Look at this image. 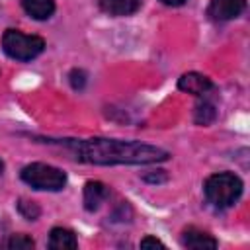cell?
I'll return each instance as SVG.
<instances>
[{
	"label": "cell",
	"instance_id": "cell-1",
	"mask_svg": "<svg viewBox=\"0 0 250 250\" xmlns=\"http://www.w3.org/2000/svg\"><path fill=\"white\" fill-rule=\"evenodd\" d=\"M66 148L72 150L74 158L88 164H154L168 160L164 148L141 143V141H119V139H62Z\"/></svg>",
	"mask_w": 250,
	"mask_h": 250
},
{
	"label": "cell",
	"instance_id": "cell-2",
	"mask_svg": "<svg viewBox=\"0 0 250 250\" xmlns=\"http://www.w3.org/2000/svg\"><path fill=\"white\" fill-rule=\"evenodd\" d=\"M205 197L219 209L230 207L242 195V180L232 172H219L205 180Z\"/></svg>",
	"mask_w": 250,
	"mask_h": 250
},
{
	"label": "cell",
	"instance_id": "cell-3",
	"mask_svg": "<svg viewBox=\"0 0 250 250\" xmlns=\"http://www.w3.org/2000/svg\"><path fill=\"white\" fill-rule=\"evenodd\" d=\"M21 180L31 186L33 189H45V191H59L66 184V174L51 164L33 162L21 168Z\"/></svg>",
	"mask_w": 250,
	"mask_h": 250
},
{
	"label": "cell",
	"instance_id": "cell-4",
	"mask_svg": "<svg viewBox=\"0 0 250 250\" xmlns=\"http://www.w3.org/2000/svg\"><path fill=\"white\" fill-rule=\"evenodd\" d=\"M2 49L16 61H31L43 53L45 41L37 35H25L18 29H6L2 35Z\"/></svg>",
	"mask_w": 250,
	"mask_h": 250
},
{
	"label": "cell",
	"instance_id": "cell-5",
	"mask_svg": "<svg viewBox=\"0 0 250 250\" xmlns=\"http://www.w3.org/2000/svg\"><path fill=\"white\" fill-rule=\"evenodd\" d=\"M244 6H246V0H211L207 14L215 21H227V20L238 18Z\"/></svg>",
	"mask_w": 250,
	"mask_h": 250
},
{
	"label": "cell",
	"instance_id": "cell-6",
	"mask_svg": "<svg viewBox=\"0 0 250 250\" xmlns=\"http://www.w3.org/2000/svg\"><path fill=\"white\" fill-rule=\"evenodd\" d=\"M178 88L182 92H188V94H193V96H201L205 92H209L213 88V82L205 76V74H199V72H186L180 76L178 80Z\"/></svg>",
	"mask_w": 250,
	"mask_h": 250
},
{
	"label": "cell",
	"instance_id": "cell-7",
	"mask_svg": "<svg viewBox=\"0 0 250 250\" xmlns=\"http://www.w3.org/2000/svg\"><path fill=\"white\" fill-rule=\"evenodd\" d=\"M109 197V188L102 182H88L84 186V207L86 211H96Z\"/></svg>",
	"mask_w": 250,
	"mask_h": 250
},
{
	"label": "cell",
	"instance_id": "cell-8",
	"mask_svg": "<svg viewBox=\"0 0 250 250\" xmlns=\"http://www.w3.org/2000/svg\"><path fill=\"white\" fill-rule=\"evenodd\" d=\"M182 244L186 248H191V250H205V248H217V240L203 232V230H197V229H186L184 234H182Z\"/></svg>",
	"mask_w": 250,
	"mask_h": 250
},
{
	"label": "cell",
	"instance_id": "cell-9",
	"mask_svg": "<svg viewBox=\"0 0 250 250\" xmlns=\"http://www.w3.org/2000/svg\"><path fill=\"white\" fill-rule=\"evenodd\" d=\"M98 4L102 12L115 16V18L131 16L141 8V0H100Z\"/></svg>",
	"mask_w": 250,
	"mask_h": 250
},
{
	"label": "cell",
	"instance_id": "cell-10",
	"mask_svg": "<svg viewBox=\"0 0 250 250\" xmlns=\"http://www.w3.org/2000/svg\"><path fill=\"white\" fill-rule=\"evenodd\" d=\"M78 246L76 234L68 229L55 227L49 234V248L51 250H74Z\"/></svg>",
	"mask_w": 250,
	"mask_h": 250
},
{
	"label": "cell",
	"instance_id": "cell-11",
	"mask_svg": "<svg viewBox=\"0 0 250 250\" xmlns=\"http://www.w3.org/2000/svg\"><path fill=\"white\" fill-rule=\"evenodd\" d=\"M21 6L33 20H49L55 12V0H21Z\"/></svg>",
	"mask_w": 250,
	"mask_h": 250
},
{
	"label": "cell",
	"instance_id": "cell-12",
	"mask_svg": "<svg viewBox=\"0 0 250 250\" xmlns=\"http://www.w3.org/2000/svg\"><path fill=\"white\" fill-rule=\"evenodd\" d=\"M217 117V109L211 102H201L195 105V111H193V121L197 125H209L213 123Z\"/></svg>",
	"mask_w": 250,
	"mask_h": 250
},
{
	"label": "cell",
	"instance_id": "cell-13",
	"mask_svg": "<svg viewBox=\"0 0 250 250\" xmlns=\"http://www.w3.org/2000/svg\"><path fill=\"white\" fill-rule=\"evenodd\" d=\"M33 246H35V242L27 234H12L6 242V248H10V250H31Z\"/></svg>",
	"mask_w": 250,
	"mask_h": 250
},
{
	"label": "cell",
	"instance_id": "cell-14",
	"mask_svg": "<svg viewBox=\"0 0 250 250\" xmlns=\"http://www.w3.org/2000/svg\"><path fill=\"white\" fill-rule=\"evenodd\" d=\"M18 211H20L27 221H35V219L41 215L39 205L33 203V201H27V199H20V201H18Z\"/></svg>",
	"mask_w": 250,
	"mask_h": 250
},
{
	"label": "cell",
	"instance_id": "cell-15",
	"mask_svg": "<svg viewBox=\"0 0 250 250\" xmlns=\"http://www.w3.org/2000/svg\"><path fill=\"white\" fill-rule=\"evenodd\" d=\"M68 78H70V86H72L74 90H82L84 84H86V72L80 70V68H74Z\"/></svg>",
	"mask_w": 250,
	"mask_h": 250
},
{
	"label": "cell",
	"instance_id": "cell-16",
	"mask_svg": "<svg viewBox=\"0 0 250 250\" xmlns=\"http://www.w3.org/2000/svg\"><path fill=\"white\" fill-rule=\"evenodd\" d=\"M143 180L150 182V184H162L168 180V176L164 170H152V174H143Z\"/></svg>",
	"mask_w": 250,
	"mask_h": 250
},
{
	"label": "cell",
	"instance_id": "cell-17",
	"mask_svg": "<svg viewBox=\"0 0 250 250\" xmlns=\"http://www.w3.org/2000/svg\"><path fill=\"white\" fill-rule=\"evenodd\" d=\"M141 248H164V242H160L154 236H146L141 240Z\"/></svg>",
	"mask_w": 250,
	"mask_h": 250
},
{
	"label": "cell",
	"instance_id": "cell-18",
	"mask_svg": "<svg viewBox=\"0 0 250 250\" xmlns=\"http://www.w3.org/2000/svg\"><path fill=\"white\" fill-rule=\"evenodd\" d=\"M162 4H166V6H182V4H186V0H160Z\"/></svg>",
	"mask_w": 250,
	"mask_h": 250
},
{
	"label": "cell",
	"instance_id": "cell-19",
	"mask_svg": "<svg viewBox=\"0 0 250 250\" xmlns=\"http://www.w3.org/2000/svg\"><path fill=\"white\" fill-rule=\"evenodd\" d=\"M2 170H4V162L0 160V174H2Z\"/></svg>",
	"mask_w": 250,
	"mask_h": 250
}]
</instances>
